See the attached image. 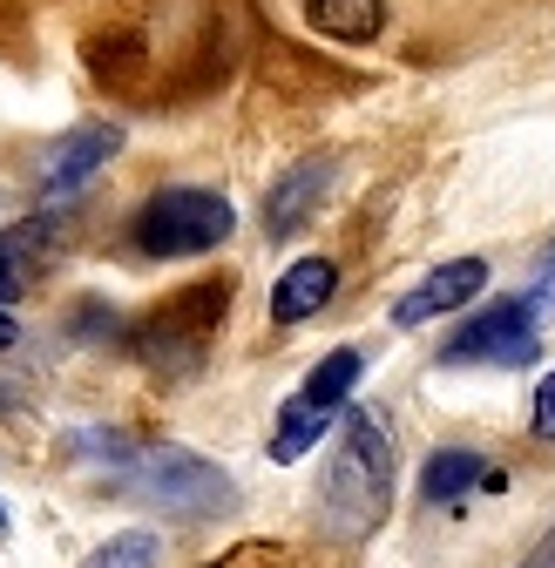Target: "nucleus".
Returning a JSON list of instances; mask_svg holds the SVG:
<instances>
[{
	"label": "nucleus",
	"instance_id": "1a4fd4ad",
	"mask_svg": "<svg viewBox=\"0 0 555 568\" xmlns=\"http://www.w3.org/2000/svg\"><path fill=\"white\" fill-rule=\"evenodd\" d=\"M467 487H488V494H502L508 480H502V467H488V460H481V454H467V447H441V454L427 460V474H421L427 508H447V501H461Z\"/></svg>",
	"mask_w": 555,
	"mask_h": 568
},
{
	"label": "nucleus",
	"instance_id": "9b49d317",
	"mask_svg": "<svg viewBox=\"0 0 555 568\" xmlns=\"http://www.w3.org/2000/svg\"><path fill=\"white\" fill-rule=\"evenodd\" d=\"M41 257H48V224H41V217L0 231V305H14V298L28 292L34 271H41Z\"/></svg>",
	"mask_w": 555,
	"mask_h": 568
},
{
	"label": "nucleus",
	"instance_id": "a211bd4d",
	"mask_svg": "<svg viewBox=\"0 0 555 568\" xmlns=\"http://www.w3.org/2000/svg\"><path fill=\"white\" fill-rule=\"evenodd\" d=\"M522 568H555V528H548V535L528 548V561H522Z\"/></svg>",
	"mask_w": 555,
	"mask_h": 568
},
{
	"label": "nucleus",
	"instance_id": "20e7f679",
	"mask_svg": "<svg viewBox=\"0 0 555 568\" xmlns=\"http://www.w3.org/2000/svg\"><path fill=\"white\" fill-rule=\"evenodd\" d=\"M535 352H542V332H535L528 298H502V305H488L481 318H467L447 338V366H467V359H481V366H528Z\"/></svg>",
	"mask_w": 555,
	"mask_h": 568
},
{
	"label": "nucleus",
	"instance_id": "f257e3e1",
	"mask_svg": "<svg viewBox=\"0 0 555 568\" xmlns=\"http://www.w3.org/2000/svg\"><path fill=\"white\" fill-rule=\"evenodd\" d=\"M102 454V467L115 474V487L143 494V501H157L163 515L176 521H211V515H231L238 494L224 480V467H211L203 454L190 447H157V440H122V434H82L75 454Z\"/></svg>",
	"mask_w": 555,
	"mask_h": 568
},
{
	"label": "nucleus",
	"instance_id": "f8f14e48",
	"mask_svg": "<svg viewBox=\"0 0 555 568\" xmlns=\"http://www.w3.org/2000/svg\"><path fill=\"white\" fill-rule=\"evenodd\" d=\"M305 21L325 41H373L386 28V8L380 0H305Z\"/></svg>",
	"mask_w": 555,
	"mask_h": 568
},
{
	"label": "nucleus",
	"instance_id": "f03ea898",
	"mask_svg": "<svg viewBox=\"0 0 555 568\" xmlns=\"http://www.w3.org/2000/svg\"><path fill=\"white\" fill-rule=\"evenodd\" d=\"M319 508L332 521V535L360 541L386 521L393 508V440L380 413L366 406H345L339 413V447H332V467H325V487H319Z\"/></svg>",
	"mask_w": 555,
	"mask_h": 568
},
{
	"label": "nucleus",
	"instance_id": "ddd939ff",
	"mask_svg": "<svg viewBox=\"0 0 555 568\" xmlns=\"http://www.w3.org/2000/svg\"><path fill=\"white\" fill-rule=\"evenodd\" d=\"M360 386V352L353 345H339V352H325V359L312 366V379H305V399H319V406H345V393Z\"/></svg>",
	"mask_w": 555,
	"mask_h": 568
},
{
	"label": "nucleus",
	"instance_id": "2eb2a0df",
	"mask_svg": "<svg viewBox=\"0 0 555 568\" xmlns=\"http://www.w3.org/2000/svg\"><path fill=\"white\" fill-rule=\"evenodd\" d=\"M211 568H292V555L278 548V541H238L231 555H218Z\"/></svg>",
	"mask_w": 555,
	"mask_h": 568
},
{
	"label": "nucleus",
	"instance_id": "6ab92c4d",
	"mask_svg": "<svg viewBox=\"0 0 555 568\" xmlns=\"http://www.w3.org/2000/svg\"><path fill=\"white\" fill-rule=\"evenodd\" d=\"M14 338H21V325H14V312H8V305H0V352H8Z\"/></svg>",
	"mask_w": 555,
	"mask_h": 568
},
{
	"label": "nucleus",
	"instance_id": "9d476101",
	"mask_svg": "<svg viewBox=\"0 0 555 568\" xmlns=\"http://www.w3.org/2000/svg\"><path fill=\"white\" fill-rule=\"evenodd\" d=\"M325 426H332V406L292 393L285 406H278V419H271V460H305V447L325 440Z\"/></svg>",
	"mask_w": 555,
	"mask_h": 568
},
{
	"label": "nucleus",
	"instance_id": "dca6fc26",
	"mask_svg": "<svg viewBox=\"0 0 555 568\" xmlns=\"http://www.w3.org/2000/svg\"><path fill=\"white\" fill-rule=\"evenodd\" d=\"M535 434L555 440V373H542V386H535Z\"/></svg>",
	"mask_w": 555,
	"mask_h": 568
},
{
	"label": "nucleus",
	"instance_id": "f3484780",
	"mask_svg": "<svg viewBox=\"0 0 555 568\" xmlns=\"http://www.w3.org/2000/svg\"><path fill=\"white\" fill-rule=\"evenodd\" d=\"M528 312H535V318H548V312H555V257H548V271H542V284H535Z\"/></svg>",
	"mask_w": 555,
	"mask_h": 568
},
{
	"label": "nucleus",
	"instance_id": "0eeeda50",
	"mask_svg": "<svg viewBox=\"0 0 555 568\" xmlns=\"http://www.w3.org/2000/svg\"><path fill=\"white\" fill-rule=\"evenodd\" d=\"M325 190H332V156H305V163H292L285 176L271 183V196H264V231H271V237L305 231V217L319 210Z\"/></svg>",
	"mask_w": 555,
	"mask_h": 568
},
{
	"label": "nucleus",
	"instance_id": "4468645a",
	"mask_svg": "<svg viewBox=\"0 0 555 568\" xmlns=\"http://www.w3.org/2000/svg\"><path fill=\"white\" fill-rule=\"evenodd\" d=\"M163 561V535L157 528H129V535H109L82 568H157Z\"/></svg>",
	"mask_w": 555,
	"mask_h": 568
},
{
	"label": "nucleus",
	"instance_id": "7ed1b4c3",
	"mask_svg": "<svg viewBox=\"0 0 555 568\" xmlns=\"http://www.w3.org/2000/svg\"><path fill=\"white\" fill-rule=\"evenodd\" d=\"M231 203L218 190H157L143 210H135V251L143 257H203V251H218L231 237Z\"/></svg>",
	"mask_w": 555,
	"mask_h": 568
},
{
	"label": "nucleus",
	"instance_id": "39448f33",
	"mask_svg": "<svg viewBox=\"0 0 555 568\" xmlns=\"http://www.w3.org/2000/svg\"><path fill=\"white\" fill-rule=\"evenodd\" d=\"M122 150V129L115 122H82V129H68L54 150H48V170H41V196H75L109 156Z\"/></svg>",
	"mask_w": 555,
	"mask_h": 568
},
{
	"label": "nucleus",
	"instance_id": "6e6552de",
	"mask_svg": "<svg viewBox=\"0 0 555 568\" xmlns=\"http://www.w3.org/2000/svg\"><path fill=\"white\" fill-rule=\"evenodd\" d=\"M332 292H339V264L332 257H299L285 277L271 284V318L278 325H305L312 312L332 305Z\"/></svg>",
	"mask_w": 555,
	"mask_h": 568
},
{
	"label": "nucleus",
	"instance_id": "423d86ee",
	"mask_svg": "<svg viewBox=\"0 0 555 568\" xmlns=\"http://www.w3.org/2000/svg\"><path fill=\"white\" fill-rule=\"evenodd\" d=\"M481 284H488V264L481 257H454V264H441L434 277H421L413 292L393 305V325H427V318H441V312H461Z\"/></svg>",
	"mask_w": 555,
	"mask_h": 568
}]
</instances>
